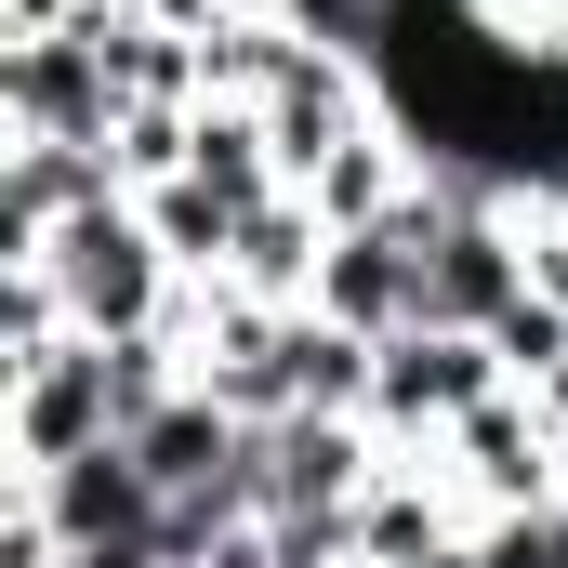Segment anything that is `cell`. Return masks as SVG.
Listing matches in <instances>:
<instances>
[{"mask_svg": "<svg viewBox=\"0 0 568 568\" xmlns=\"http://www.w3.org/2000/svg\"><path fill=\"white\" fill-rule=\"evenodd\" d=\"M120 410H106V344L93 331H67L53 357H27L13 384H0V449H13V476H53V463H80V449H106Z\"/></svg>", "mask_w": 568, "mask_h": 568, "instance_id": "cell-6", "label": "cell"}, {"mask_svg": "<svg viewBox=\"0 0 568 568\" xmlns=\"http://www.w3.org/2000/svg\"><path fill=\"white\" fill-rule=\"evenodd\" d=\"M436 568H476V529H463V542H449V556H436Z\"/></svg>", "mask_w": 568, "mask_h": 568, "instance_id": "cell-11", "label": "cell"}, {"mask_svg": "<svg viewBox=\"0 0 568 568\" xmlns=\"http://www.w3.org/2000/svg\"><path fill=\"white\" fill-rule=\"evenodd\" d=\"M529 397H542V410H556V436H568V357H556V384H529Z\"/></svg>", "mask_w": 568, "mask_h": 568, "instance_id": "cell-10", "label": "cell"}, {"mask_svg": "<svg viewBox=\"0 0 568 568\" xmlns=\"http://www.w3.org/2000/svg\"><path fill=\"white\" fill-rule=\"evenodd\" d=\"M384 463H397L384 424H357V410H291V424H252V503H265V516H357Z\"/></svg>", "mask_w": 568, "mask_h": 568, "instance_id": "cell-4", "label": "cell"}, {"mask_svg": "<svg viewBox=\"0 0 568 568\" xmlns=\"http://www.w3.org/2000/svg\"><path fill=\"white\" fill-rule=\"evenodd\" d=\"M120 120H133V93H120V67H106L93 27L0 40V133L13 145H120Z\"/></svg>", "mask_w": 568, "mask_h": 568, "instance_id": "cell-2", "label": "cell"}, {"mask_svg": "<svg viewBox=\"0 0 568 568\" xmlns=\"http://www.w3.org/2000/svg\"><path fill=\"white\" fill-rule=\"evenodd\" d=\"M13 265H40L53 304H67V331H93V344H120V331H172V317H185V265L159 252L145 199L80 212L67 239H40V252H13Z\"/></svg>", "mask_w": 568, "mask_h": 568, "instance_id": "cell-1", "label": "cell"}, {"mask_svg": "<svg viewBox=\"0 0 568 568\" xmlns=\"http://www.w3.org/2000/svg\"><path fill=\"white\" fill-rule=\"evenodd\" d=\"M13 503H27L67 556H145V568H172V503H159V476L133 463V436L80 449V463H53V476H13Z\"/></svg>", "mask_w": 568, "mask_h": 568, "instance_id": "cell-3", "label": "cell"}, {"mask_svg": "<svg viewBox=\"0 0 568 568\" xmlns=\"http://www.w3.org/2000/svg\"><path fill=\"white\" fill-rule=\"evenodd\" d=\"M476 568H568V489L529 516H476Z\"/></svg>", "mask_w": 568, "mask_h": 568, "instance_id": "cell-8", "label": "cell"}, {"mask_svg": "<svg viewBox=\"0 0 568 568\" xmlns=\"http://www.w3.org/2000/svg\"><path fill=\"white\" fill-rule=\"evenodd\" d=\"M357 568H371V556H357Z\"/></svg>", "mask_w": 568, "mask_h": 568, "instance_id": "cell-12", "label": "cell"}, {"mask_svg": "<svg viewBox=\"0 0 568 568\" xmlns=\"http://www.w3.org/2000/svg\"><path fill=\"white\" fill-rule=\"evenodd\" d=\"M106 199H133L106 145H0V265L40 252V239H67V225L106 212Z\"/></svg>", "mask_w": 568, "mask_h": 568, "instance_id": "cell-7", "label": "cell"}, {"mask_svg": "<svg viewBox=\"0 0 568 568\" xmlns=\"http://www.w3.org/2000/svg\"><path fill=\"white\" fill-rule=\"evenodd\" d=\"M489 344H503V384H556V357H568V304H542V291H529V304H516Z\"/></svg>", "mask_w": 568, "mask_h": 568, "instance_id": "cell-9", "label": "cell"}, {"mask_svg": "<svg viewBox=\"0 0 568 568\" xmlns=\"http://www.w3.org/2000/svg\"><path fill=\"white\" fill-rule=\"evenodd\" d=\"M489 397H503V344L489 331H397L384 371H371L384 449H436V436L463 424V410H489Z\"/></svg>", "mask_w": 568, "mask_h": 568, "instance_id": "cell-5", "label": "cell"}]
</instances>
